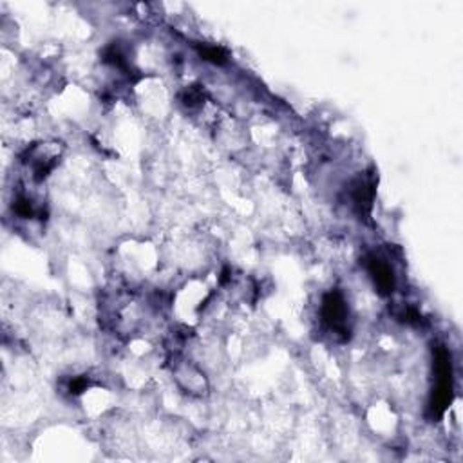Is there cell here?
<instances>
[{
    "label": "cell",
    "instance_id": "1",
    "mask_svg": "<svg viewBox=\"0 0 463 463\" xmlns=\"http://www.w3.org/2000/svg\"><path fill=\"white\" fill-rule=\"evenodd\" d=\"M453 402V362L446 346L434 347V388H432L429 414L440 418Z\"/></svg>",
    "mask_w": 463,
    "mask_h": 463
},
{
    "label": "cell",
    "instance_id": "2",
    "mask_svg": "<svg viewBox=\"0 0 463 463\" xmlns=\"http://www.w3.org/2000/svg\"><path fill=\"white\" fill-rule=\"evenodd\" d=\"M322 321L324 324L339 335L340 339L346 340L349 337V308L346 304V298L342 297L340 291H330L322 298Z\"/></svg>",
    "mask_w": 463,
    "mask_h": 463
},
{
    "label": "cell",
    "instance_id": "3",
    "mask_svg": "<svg viewBox=\"0 0 463 463\" xmlns=\"http://www.w3.org/2000/svg\"><path fill=\"white\" fill-rule=\"evenodd\" d=\"M58 158H60V151L54 145L40 143V145L27 149L24 161L31 167L33 179L35 181H44L50 176L51 170L56 167Z\"/></svg>",
    "mask_w": 463,
    "mask_h": 463
},
{
    "label": "cell",
    "instance_id": "4",
    "mask_svg": "<svg viewBox=\"0 0 463 463\" xmlns=\"http://www.w3.org/2000/svg\"><path fill=\"white\" fill-rule=\"evenodd\" d=\"M365 268H367L374 288L380 295H391L395 291V273H393V268L382 257L370 255L365 259Z\"/></svg>",
    "mask_w": 463,
    "mask_h": 463
},
{
    "label": "cell",
    "instance_id": "5",
    "mask_svg": "<svg viewBox=\"0 0 463 463\" xmlns=\"http://www.w3.org/2000/svg\"><path fill=\"white\" fill-rule=\"evenodd\" d=\"M176 379H178L179 386L183 389H187V393L192 395H203L206 391V380L205 377L196 371L190 365H185V367H178L176 370Z\"/></svg>",
    "mask_w": 463,
    "mask_h": 463
},
{
    "label": "cell",
    "instance_id": "6",
    "mask_svg": "<svg viewBox=\"0 0 463 463\" xmlns=\"http://www.w3.org/2000/svg\"><path fill=\"white\" fill-rule=\"evenodd\" d=\"M374 197V185L371 179H360L353 187V203L360 212H370Z\"/></svg>",
    "mask_w": 463,
    "mask_h": 463
},
{
    "label": "cell",
    "instance_id": "7",
    "mask_svg": "<svg viewBox=\"0 0 463 463\" xmlns=\"http://www.w3.org/2000/svg\"><path fill=\"white\" fill-rule=\"evenodd\" d=\"M15 214L24 219H44V206L35 203V199L29 196H18L13 203Z\"/></svg>",
    "mask_w": 463,
    "mask_h": 463
},
{
    "label": "cell",
    "instance_id": "8",
    "mask_svg": "<svg viewBox=\"0 0 463 463\" xmlns=\"http://www.w3.org/2000/svg\"><path fill=\"white\" fill-rule=\"evenodd\" d=\"M179 100H181V103L187 109H196L205 102V91L201 89L199 85H190V87L183 91Z\"/></svg>",
    "mask_w": 463,
    "mask_h": 463
},
{
    "label": "cell",
    "instance_id": "9",
    "mask_svg": "<svg viewBox=\"0 0 463 463\" xmlns=\"http://www.w3.org/2000/svg\"><path fill=\"white\" fill-rule=\"evenodd\" d=\"M199 54L205 58V60H208V62L212 63H218V66L227 62V53H225L221 47H218V45H203V47H199Z\"/></svg>",
    "mask_w": 463,
    "mask_h": 463
},
{
    "label": "cell",
    "instance_id": "10",
    "mask_svg": "<svg viewBox=\"0 0 463 463\" xmlns=\"http://www.w3.org/2000/svg\"><path fill=\"white\" fill-rule=\"evenodd\" d=\"M89 386L91 382L87 377H75V379H71L69 384H67V391L71 393V395H82Z\"/></svg>",
    "mask_w": 463,
    "mask_h": 463
}]
</instances>
